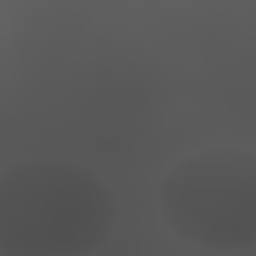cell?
I'll use <instances>...</instances> for the list:
<instances>
[{
	"mask_svg": "<svg viewBox=\"0 0 256 256\" xmlns=\"http://www.w3.org/2000/svg\"><path fill=\"white\" fill-rule=\"evenodd\" d=\"M120 218L114 188L72 161H24L0 173V254L92 256Z\"/></svg>",
	"mask_w": 256,
	"mask_h": 256,
	"instance_id": "6da1fadb",
	"label": "cell"
},
{
	"mask_svg": "<svg viewBox=\"0 0 256 256\" xmlns=\"http://www.w3.org/2000/svg\"><path fill=\"white\" fill-rule=\"evenodd\" d=\"M158 208L194 248H256V149L218 146L176 161L158 185Z\"/></svg>",
	"mask_w": 256,
	"mask_h": 256,
	"instance_id": "7a4b0ae2",
	"label": "cell"
}]
</instances>
